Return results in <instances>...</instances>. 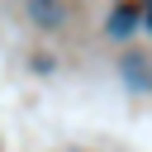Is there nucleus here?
Listing matches in <instances>:
<instances>
[{
    "label": "nucleus",
    "instance_id": "nucleus-3",
    "mask_svg": "<svg viewBox=\"0 0 152 152\" xmlns=\"http://www.w3.org/2000/svg\"><path fill=\"white\" fill-rule=\"evenodd\" d=\"M147 24H152V10H147Z\"/></svg>",
    "mask_w": 152,
    "mask_h": 152
},
{
    "label": "nucleus",
    "instance_id": "nucleus-2",
    "mask_svg": "<svg viewBox=\"0 0 152 152\" xmlns=\"http://www.w3.org/2000/svg\"><path fill=\"white\" fill-rule=\"evenodd\" d=\"M133 10H114V19H109V33H128L133 28V19H128Z\"/></svg>",
    "mask_w": 152,
    "mask_h": 152
},
{
    "label": "nucleus",
    "instance_id": "nucleus-1",
    "mask_svg": "<svg viewBox=\"0 0 152 152\" xmlns=\"http://www.w3.org/2000/svg\"><path fill=\"white\" fill-rule=\"evenodd\" d=\"M33 14L43 24H57V0H33Z\"/></svg>",
    "mask_w": 152,
    "mask_h": 152
}]
</instances>
